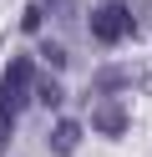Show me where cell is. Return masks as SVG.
Listing matches in <instances>:
<instances>
[{"mask_svg": "<svg viewBox=\"0 0 152 157\" xmlns=\"http://www.w3.org/2000/svg\"><path fill=\"white\" fill-rule=\"evenodd\" d=\"M30 96H36V66H30V56H15L5 66V76H0V101L15 106V112H25Z\"/></svg>", "mask_w": 152, "mask_h": 157, "instance_id": "1", "label": "cell"}, {"mask_svg": "<svg viewBox=\"0 0 152 157\" xmlns=\"http://www.w3.org/2000/svg\"><path fill=\"white\" fill-rule=\"evenodd\" d=\"M132 31H137V21H132V10H127V5H117V0H111V5H101V10L91 15V36H96L101 46L127 41Z\"/></svg>", "mask_w": 152, "mask_h": 157, "instance_id": "2", "label": "cell"}, {"mask_svg": "<svg viewBox=\"0 0 152 157\" xmlns=\"http://www.w3.org/2000/svg\"><path fill=\"white\" fill-rule=\"evenodd\" d=\"M91 127H96L101 137H122V132H127V112H122V101L101 96V101H96V112H91Z\"/></svg>", "mask_w": 152, "mask_h": 157, "instance_id": "3", "label": "cell"}, {"mask_svg": "<svg viewBox=\"0 0 152 157\" xmlns=\"http://www.w3.org/2000/svg\"><path fill=\"white\" fill-rule=\"evenodd\" d=\"M76 142H81V127L71 122V117H61V122L51 127V152L66 157V152H76Z\"/></svg>", "mask_w": 152, "mask_h": 157, "instance_id": "4", "label": "cell"}, {"mask_svg": "<svg viewBox=\"0 0 152 157\" xmlns=\"http://www.w3.org/2000/svg\"><path fill=\"white\" fill-rule=\"evenodd\" d=\"M36 101H46V106H61V86L51 81V76H36Z\"/></svg>", "mask_w": 152, "mask_h": 157, "instance_id": "5", "label": "cell"}, {"mask_svg": "<svg viewBox=\"0 0 152 157\" xmlns=\"http://www.w3.org/2000/svg\"><path fill=\"white\" fill-rule=\"evenodd\" d=\"M15 106H5V101H0V152H5V147H10V132H15Z\"/></svg>", "mask_w": 152, "mask_h": 157, "instance_id": "6", "label": "cell"}, {"mask_svg": "<svg viewBox=\"0 0 152 157\" xmlns=\"http://www.w3.org/2000/svg\"><path fill=\"white\" fill-rule=\"evenodd\" d=\"M41 56H46L51 66H66V46H61V41H46V46H41Z\"/></svg>", "mask_w": 152, "mask_h": 157, "instance_id": "7", "label": "cell"}, {"mask_svg": "<svg viewBox=\"0 0 152 157\" xmlns=\"http://www.w3.org/2000/svg\"><path fill=\"white\" fill-rule=\"evenodd\" d=\"M46 10H56V15H71V0H46Z\"/></svg>", "mask_w": 152, "mask_h": 157, "instance_id": "8", "label": "cell"}]
</instances>
